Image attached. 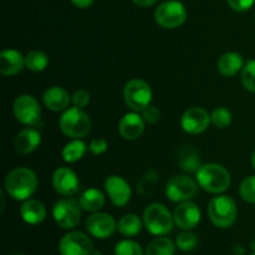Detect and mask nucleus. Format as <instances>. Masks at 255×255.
<instances>
[{
    "label": "nucleus",
    "mask_w": 255,
    "mask_h": 255,
    "mask_svg": "<svg viewBox=\"0 0 255 255\" xmlns=\"http://www.w3.org/2000/svg\"><path fill=\"white\" fill-rule=\"evenodd\" d=\"M198 186V182L194 181L192 177L187 174H178L167 182L166 196L169 201L176 203L191 201L196 197Z\"/></svg>",
    "instance_id": "obj_10"
},
{
    "label": "nucleus",
    "mask_w": 255,
    "mask_h": 255,
    "mask_svg": "<svg viewBox=\"0 0 255 255\" xmlns=\"http://www.w3.org/2000/svg\"><path fill=\"white\" fill-rule=\"evenodd\" d=\"M124 99L132 111L141 112L152 101L151 86L144 80L133 79L124 87Z\"/></svg>",
    "instance_id": "obj_9"
},
{
    "label": "nucleus",
    "mask_w": 255,
    "mask_h": 255,
    "mask_svg": "<svg viewBox=\"0 0 255 255\" xmlns=\"http://www.w3.org/2000/svg\"><path fill=\"white\" fill-rule=\"evenodd\" d=\"M144 124L146 121L143 120L142 115L137 114L136 111L126 114L119 124V132L125 139L128 141H134L139 138L144 131Z\"/></svg>",
    "instance_id": "obj_17"
},
{
    "label": "nucleus",
    "mask_w": 255,
    "mask_h": 255,
    "mask_svg": "<svg viewBox=\"0 0 255 255\" xmlns=\"http://www.w3.org/2000/svg\"><path fill=\"white\" fill-rule=\"evenodd\" d=\"M52 186L55 191L64 197H71L79 191V178L72 169L60 167L52 174Z\"/></svg>",
    "instance_id": "obj_16"
},
{
    "label": "nucleus",
    "mask_w": 255,
    "mask_h": 255,
    "mask_svg": "<svg viewBox=\"0 0 255 255\" xmlns=\"http://www.w3.org/2000/svg\"><path fill=\"white\" fill-rule=\"evenodd\" d=\"M176 246L182 252H191L196 249V247L198 246V237L193 232L183 231L177 236Z\"/></svg>",
    "instance_id": "obj_30"
},
{
    "label": "nucleus",
    "mask_w": 255,
    "mask_h": 255,
    "mask_svg": "<svg viewBox=\"0 0 255 255\" xmlns=\"http://www.w3.org/2000/svg\"><path fill=\"white\" fill-rule=\"evenodd\" d=\"M143 224L149 233L156 237H162L172 232L174 218L164 204L152 203L144 209Z\"/></svg>",
    "instance_id": "obj_3"
},
{
    "label": "nucleus",
    "mask_w": 255,
    "mask_h": 255,
    "mask_svg": "<svg viewBox=\"0 0 255 255\" xmlns=\"http://www.w3.org/2000/svg\"><path fill=\"white\" fill-rule=\"evenodd\" d=\"M94 1L95 0H71L72 4L76 7H80V9H86V7L91 6Z\"/></svg>",
    "instance_id": "obj_39"
},
{
    "label": "nucleus",
    "mask_w": 255,
    "mask_h": 255,
    "mask_svg": "<svg viewBox=\"0 0 255 255\" xmlns=\"http://www.w3.org/2000/svg\"><path fill=\"white\" fill-rule=\"evenodd\" d=\"M40 143H41V134L35 127H26L20 131L14 141L15 149L22 154H29L36 151Z\"/></svg>",
    "instance_id": "obj_19"
},
{
    "label": "nucleus",
    "mask_w": 255,
    "mask_h": 255,
    "mask_svg": "<svg viewBox=\"0 0 255 255\" xmlns=\"http://www.w3.org/2000/svg\"><path fill=\"white\" fill-rule=\"evenodd\" d=\"M87 233L97 239H107L116 232L117 224L114 217L102 212H95L86 219Z\"/></svg>",
    "instance_id": "obj_12"
},
{
    "label": "nucleus",
    "mask_w": 255,
    "mask_h": 255,
    "mask_svg": "<svg viewBox=\"0 0 255 255\" xmlns=\"http://www.w3.org/2000/svg\"><path fill=\"white\" fill-rule=\"evenodd\" d=\"M252 164H253V167H254V169H255V151H254L253 156H252Z\"/></svg>",
    "instance_id": "obj_44"
},
{
    "label": "nucleus",
    "mask_w": 255,
    "mask_h": 255,
    "mask_svg": "<svg viewBox=\"0 0 255 255\" xmlns=\"http://www.w3.org/2000/svg\"><path fill=\"white\" fill-rule=\"evenodd\" d=\"M244 61L243 56L238 52H226L219 57L217 62V69L219 74H222L226 77H232L238 74L239 71L243 70Z\"/></svg>",
    "instance_id": "obj_22"
},
{
    "label": "nucleus",
    "mask_w": 255,
    "mask_h": 255,
    "mask_svg": "<svg viewBox=\"0 0 255 255\" xmlns=\"http://www.w3.org/2000/svg\"><path fill=\"white\" fill-rule=\"evenodd\" d=\"M25 66V57L15 49H5L0 52V74L14 76L21 72Z\"/></svg>",
    "instance_id": "obj_18"
},
{
    "label": "nucleus",
    "mask_w": 255,
    "mask_h": 255,
    "mask_svg": "<svg viewBox=\"0 0 255 255\" xmlns=\"http://www.w3.org/2000/svg\"><path fill=\"white\" fill-rule=\"evenodd\" d=\"M107 147H109V144H107L106 139L95 138L90 142L89 149L92 154H96V156H99V154L105 153V152L107 151Z\"/></svg>",
    "instance_id": "obj_37"
},
{
    "label": "nucleus",
    "mask_w": 255,
    "mask_h": 255,
    "mask_svg": "<svg viewBox=\"0 0 255 255\" xmlns=\"http://www.w3.org/2000/svg\"><path fill=\"white\" fill-rule=\"evenodd\" d=\"M37 176L32 169L19 167L7 173L4 187L6 193L15 201H26L37 188Z\"/></svg>",
    "instance_id": "obj_1"
},
{
    "label": "nucleus",
    "mask_w": 255,
    "mask_h": 255,
    "mask_svg": "<svg viewBox=\"0 0 255 255\" xmlns=\"http://www.w3.org/2000/svg\"><path fill=\"white\" fill-rule=\"evenodd\" d=\"M20 216L26 224L36 226L46 218V208L44 203L37 199H26L20 208Z\"/></svg>",
    "instance_id": "obj_21"
},
{
    "label": "nucleus",
    "mask_w": 255,
    "mask_h": 255,
    "mask_svg": "<svg viewBox=\"0 0 255 255\" xmlns=\"http://www.w3.org/2000/svg\"><path fill=\"white\" fill-rule=\"evenodd\" d=\"M238 214L236 201L229 196H218L208 204V216L217 228L226 229L234 224Z\"/></svg>",
    "instance_id": "obj_4"
},
{
    "label": "nucleus",
    "mask_w": 255,
    "mask_h": 255,
    "mask_svg": "<svg viewBox=\"0 0 255 255\" xmlns=\"http://www.w3.org/2000/svg\"><path fill=\"white\" fill-rule=\"evenodd\" d=\"M12 112L17 121L25 126L35 127V128H41L44 126L40 105L31 95L25 94L17 96L12 105Z\"/></svg>",
    "instance_id": "obj_6"
},
{
    "label": "nucleus",
    "mask_w": 255,
    "mask_h": 255,
    "mask_svg": "<svg viewBox=\"0 0 255 255\" xmlns=\"http://www.w3.org/2000/svg\"><path fill=\"white\" fill-rule=\"evenodd\" d=\"M92 249V241L82 232H70L62 237L59 243L61 255H89Z\"/></svg>",
    "instance_id": "obj_11"
},
{
    "label": "nucleus",
    "mask_w": 255,
    "mask_h": 255,
    "mask_svg": "<svg viewBox=\"0 0 255 255\" xmlns=\"http://www.w3.org/2000/svg\"><path fill=\"white\" fill-rule=\"evenodd\" d=\"M242 82L246 90L255 94V60L246 62L242 70Z\"/></svg>",
    "instance_id": "obj_33"
},
{
    "label": "nucleus",
    "mask_w": 255,
    "mask_h": 255,
    "mask_svg": "<svg viewBox=\"0 0 255 255\" xmlns=\"http://www.w3.org/2000/svg\"><path fill=\"white\" fill-rule=\"evenodd\" d=\"M79 202L84 211L95 213V212H99L105 206L106 199H105L104 193L100 189L89 188L81 194Z\"/></svg>",
    "instance_id": "obj_23"
},
{
    "label": "nucleus",
    "mask_w": 255,
    "mask_h": 255,
    "mask_svg": "<svg viewBox=\"0 0 255 255\" xmlns=\"http://www.w3.org/2000/svg\"><path fill=\"white\" fill-rule=\"evenodd\" d=\"M17 255H22V254H17Z\"/></svg>",
    "instance_id": "obj_46"
},
{
    "label": "nucleus",
    "mask_w": 255,
    "mask_h": 255,
    "mask_svg": "<svg viewBox=\"0 0 255 255\" xmlns=\"http://www.w3.org/2000/svg\"><path fill=\"white\" fill-rule=\"evenodd\" d=\"M157 184H158V174L154 171H149L139 178L137 183V192L141 196H149L154 192Z\"/></svg>",
    "instance_id": "obj_29"
},
{
    "label": "nucleus",
    "mask_w": 255,
    "mask_h": 255,
    "mask_svg": "<svg viewBox=\"0 0 255 255\" xmlns=\"http://www.w3.org/2000/svg\"><path fill=\"white\" fill-rule=\"evenodd\" d=\"M90 100H91V96H90L89 92L84 89L76 90L74 92V95L71 96V102L75 107L77 109L84 110L87 105L90 104Z\"/></svg>",
    "instance_id": "obj_35"
},
{
    "label": "nucleus",
    "mask_w": 255,
    "mask_h": 255,
    "mask_svg": "<svg viewBox=\"0 0 255 255\" xmlns=\"http://www.w3.org/2000/svg\"><path fill=\"white\" fill-rule=\"evenodd\" d=\"M87 148L84 141H81L80 138H72V141H70L69 143L65 144V147L61 151L62 159H64L66 163H75V162L80 161L82 157L86 153Z\"/></svg>",
    "instance_id": "obj_24"
},
{
    "label": "nucleus",
    "mask_w": 255,
    "mask_h": 255,
    "mask_svg": "<svg viewBox=\"0 0 255 255\" xmlns=\"http://www.w3.org/2000/svg\"><path fill=\"white\" fill-rule=\"evenodd\" d=\"M137 6H141V7H148L152 6V5L156 4L158 0H132Z\"/></svg>",
    "instance_id": "obj_40"
},
{
    "label": "nucleus",
    "mask_w": 255,
    "mask_h": 255,
    "mask_svg": "<svg viewBox=\"0 0 255 255\" xmlns=\"http://www.w3.org/2000/svg\"><path fill=\"white\" fill-rule=\"evenodd\" d=\"M239 194L248 203L255 204V176L247 177L239 187Z\"/></svg>",
    "instance_id": "obj_34"
},
{
    "label": "nucleus",
    "mask_w": 255,
    "mask_h": 255,
    "mask_svg": "<svg viewBox=\"0 0 255 255\" xmlns=\"http://www.w3.org/2000/svg\"><path fill=\"white\" fill-rule=\"evenodd\" d=\"M211 116L202 107H191L187 110L181 119V126L184 132L189 134H199L208 128Z\"/></svg>",
    "instance_id": "obj_13"
},
{
    "label": "nucleus",
    "mask_w": 255,
    "mask_h": 255,
    "mask_svg": "<svg viewBox=\"0 0 255 255\" xmlns=\"http://www.w3.org/2000/svg\"><path fill=\"white\" fill-rule=\"evenodd\" d=\"M251 255H255V252H253V253H252Z\"/></svg>",
    "instance_id": "obj_45"
},
{
    "label": "nucleus",
    "mask_w": 255,
    "mask_h": 255,
    "mask_svg": "<svg viewBox=\"0 0 255 255\" xmlns=\"http://www.w3.org/2000/svg\"><path fill=\"white\" fill-rule=\"evenodd\" d=\"M49 65V56L44 51L34 50L25 56V66L34 72H41Z\"/></svg>",
    "instance_id": "obj_28"
},
{
    "label": "nucleus",
    "mask_w": 255,
    "mask_h": 255,
    "mask_svg": "<svg viewBox=\"0 0 255 255\" xmlns=\"http://www.w3.org/2000/svg\"><path fill=\"white\" fill-rule=\"evenodd\" d=\"M154 20L163 29H176L186 22L187 10L179 0L164 1L154 11Z\"/></svg>",
    "instance_id": "obj_7"
},
{
    "label": "nucleus",
    "mask_w": 255,
    "mask_h": 255,
    "mask_svg": "<svg viewBox=\"0 0 255 255\" xmlns=\"http://www.w3.org/2000/svg\"><path fill=\"white\" fill-rule=\"evenodd\" d=\"M89 255H102V253L100 251H97V249H92Z\"/></svg>",
    "instance_id": "obj_42"
},
{
    "label": "nucleus",
    "mask_w": 255,
    "mask_h": 255,
    "mask_svg": "<svg viewBox=\"0 0 255 255\" xmlns=\"http://www.w3.org/2000/svg\"><path fill=\"white\" fill-rule=\"evenodd\" d=\"M196 179L201 188L213 194L223 193L232 183L229 172L217 163H206L199 167L196 172Z\"/></svg>",
    "instance_id": "obj_2"
},
{
    "label": "nucleus",
    "mask_w": 255,
    "mask_h": 255,
    "mask_svg": "<svg viewBox=\"0 0 255 255\" xmlns=\"http://www.w3.org/2000/svg\"><path fill=\"white\" fill-rule=\"evenodd\" d=\"M229 6L238 12H244L253 6L255 0H227Z\"/></svg>",
    "instance_id": "obj_38"
},
{
    "label": "nucleus",
    "mask_w": 255,
    "mask_h": 255,
    "mask_svg": "<svg viewBox=\"0 0 255 255\" xmlns=\"http://www.w3.org/2000/svg\"><path fill=\"white\" fill-rule=\"evenodd\" d=\"M117 231L124 237H136L142 231V221L136 214H126L117 223Z\"/></svg>",
    "instance_id": "obj_26"
},
{
    "label": "nucleus",
    "mask_w": 255,
    "mask_h": 255,
    "mask_svg": "<svg viewBox=\"0 0 255 255\" xmlns=\"http://www.w3.org/2000/svg\"><path fill=\"white\" fill-rule=\"evenodd\" d=\"M141 112H142V117H143V120L147 122V124H151V125L157 124L159 117H161V112H159V110L157 109L156 106H153V105H148V106H147L146 109L142 110Z\"/></svg>",
    "instance_id": "obj_36"
},
{
    "label": "nucleus",
    "mask_w": 255,
    "mask_h": 255,
    "mask_svg": "<svg viewBox=\"0 0 255 255\" xmlns=\"http://www.w3.org/2000/svg\"><path fill=\"white\" fill-rule=\"evenodd\" d=\"M42 101H44V105L49 110L55 112H60L67 110L70 101H71V97H70L69 92L65 89H62V87L52 86L49 87L44 92Z\"/></svg>",
    "instance_id": "obj_20"
},
{
    "label": "nucleus",
    "mask_w": 255,
    "mask_h": 255,
    "mask_svg": "<svg viewBox=\"0 0 255 255\" xmlns=\"http://www.w3.org/2000/svg\"><path fill=\"white\" fill-rule=\"evenodd\" d=\"M174 224L183 231H191L201 222V209L191 201L182 202L173 213Z\"/></svg>",
    "instance_id": "obj_15"
},
{
    "label": "nucleus",
    "mask_w": 255,
    "mask_h": 255,
    "mask_svg": "<svg viewBox=\"0 0 255 255\" xmlns=\"http://www.w3.org/2000/svg\"><path fill=\"white\" fill-rule=\"evenodd\" d=\"M233 254L234 255H244L246 254V249H244L243 246H241V244H237V246H234V248H233Z\"/></svg>",
    "instance_id": "obj_41"
},
{
    "label": "nucleus",
    "mask_w": 255,
    "mask_h": 255,
    "mask_svg": "<svg viewBox=\"0 0 255 255\" xmlns=\"http://www.w3.org/2000/svg\"><path fill=\"white\" fill-rule=\"evenodd\" d=\"M60 129L70 138H82L91 131V120L86 112L77 107L65 110L60 117Z\"/></svg>",
    "instance_id": "obj_5"
},
{
    "label": "nucleus",
    "mask_w": 255,
    "mask_h": 255,
    "mask_svg": "<svg viewBox=\"0 0 255 255\" xmlns=\"http://www.w3.org/2000/svg\"><path fill=\"white\" fill-rule=\"evenodd\" d=\"M178 164L184 172H197L202 166L198 152L193 147H183L178 153Z\"/></svg>",
    "instance_id": "obj_25"
},
{
    "label": "nucleus",
    "mask_w": 255,
    "mask_h": 255,
    "mask_svg": "<svg viewBox=\"0 0 255 255\" xmlns=\"http://www.w3.org/2000/svg\"><path fill=\"white\" fill-rule=\"evenodd\" d=\"M232 112L226 107H217L211 115V121L217 128H227L232 124Z\"/></svg>",
    "instance_id": "obj_31"
},
{
    "label": "nucleus",
    "mask_w": 255,
    "mask_h": 255,
    "mask_svg": "<svg viewBox=\"0 0 255 255\" xmlns=\"http://www.w3.org/2000/svg\"><path fill=\"white\" fill-rule=\"evenodd\" d=\"M105 189L112 203L116 207H125L129 202L132 189L125 178L120 176H110L105 181Z\"/></svg>",
    "instance_id": "obj_14"
},
{
    "label": "nucleus",
    "mask_w": 255,
    "mask_h": 255,
    "mask_svg": "<svg viewBox=\"0 0 255 255\" xmlns=\"http://www.w3.org/2000/svg\"><path fill=\"white\" fill-rule=\"evenodd\" d=\"M251 249H252V252H255V239H253V241H252Z\"/></svg>",
    "instance_id": "obj_43"
},
{
    "label": "nucleus",
    "mask_w": 255,
    "mask_h": 255,
    "mask_svg": "<svg viewBox=\"0 0 255 255\" xmlns=\"http://www.w3.org/2000/svg\"><path fill=\"white\" fill-rule=\"evenodd\" d=\"M81 204L71 197L57 201L52 208V217L57 226L62 229H72L81 219Z\"/></svg>",
    "instance_id": "obj_8"
},
{
    "label": "nucleus",
    "mask_w": 255,
    "mask_h": 255,
    "mask_svg": "<svg viewBox=\"0 0 255 255\" xmlns=\"http://www.w3.org/2000/svg\"><path fill=\"white\" fill-rule=\"evenodd\" d=\"M114 253L115 255H143V251L137 242L125 239L116 244Z\"/></svg>",
    "instance_id": "obj_32"
},
{
    "label": "nucleus",
    "mask_w": 255,
    "mask_h": 255,
    "mask_svg": "<svg viewBox=\"0 0 255 255\" xmlns=\"http://www.w3.org/2000/svg\"><path fill=\"white\" fill-rule=\"evenodd\" d=\"M176 247V244L167 237H157L149 242L144 251V255H174Z\"/></svg>",
    "instance_id": "obj_27"
}]
</instances>
